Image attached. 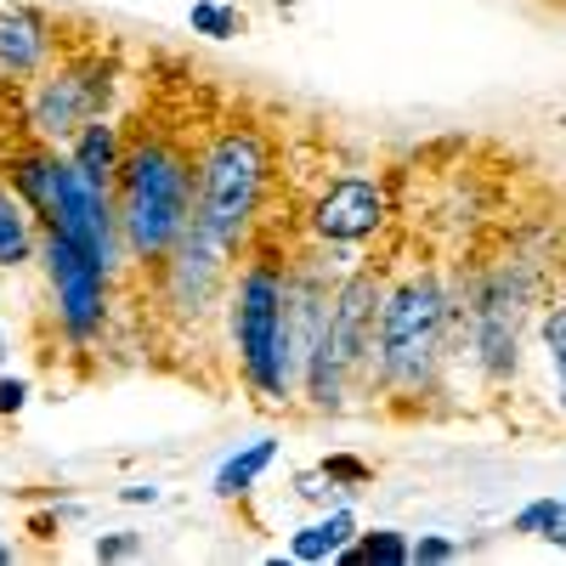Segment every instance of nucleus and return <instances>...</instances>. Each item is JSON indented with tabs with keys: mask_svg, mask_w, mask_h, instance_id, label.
<instances>
[{
	"mask_svg": "<svg viewBox=\"0 0 566 566\" xmlns=\"http://www.w3.org/2000/svg\"><path fill=\"white\" fill-rule=\"evenodd\" d=\"M193 205H199L193 159L154 130L130 136L119 159V232L142 266H159L176 250V239L193 221Z\"/></svg>",
	"mask_w": 566,
	"mask_h": 566,
	"instance_id": "obj_1",
	"label": "nucleus"
},
{
	"mask_svg": "<svg viewBox=\"0 0 566 566\" xmlns=\"http://www.w3.org/2000/svg\"><path fill=\"white\" fill-rule=\"evenodd\" d=\"M448 357V290L437 266H402L391 290H380V328L374 363L391 391H431Z\"/></svg>",
	"mask_w": 566,
	"mask_h": 566,
	"instance_id": "obj_2",
	"label": "nucleus"
},
{
	"mask_svg": "<svg viewBox=\"0 0 566 566\" xmlns=\"http://www.w3.org/2000/svg\"><path fill=\"white\" fill-rule=\"evenodd\" d=\"M380 272L374 266H357L335 283V301H328V317H323V335L306 357V397L312 408L323 413H340V397H346V380L357 368L374 363V328H380Z\"/></svg>",
	"mask_w": 566,
	"mask_h": 566,
	"instance_id": "obj_3",
	"label": "nucleus"
},
{
	"mask_svg": "<svg viewBox=\"0 0 566 566\" xmlns=\"http://www.w3.org/2000/svg\"><path fill=\"white\" fill-rule=\"evenodd\" d=\"M261 193H266V142L255 125H227L216 130V142L199 159V205H193V221L210 232L216 244L239 250L255 227V210H261Z\"/></svg>",
	"mask_w": 566,
	"mask_h": 566,
	"instance_id": "obj_4",
	"label": "nucleus"
},
{
	"mask_svg": "<svg viewBox=\"0 0 566 566\" xmlns=\"http://www.w3.org/2000/svg\"><path fill=\"white\" fill-rule=\"evenodd\" d=\"M283 290H290V261L255 255L232 290V346H239L244 380L266 402H290V380L277 368V323H283Z\"/></svg>",
	"mask_w": 566,
	"mask_h": 566,
	"instance_id": "obj_5",
	"label": "nucleus"
},
{
	"mask_svg": "<svg viewBox=\"0 0 566 566\" xmlns=\"http://www.w3.org/2000/svg\"><path fill=\"white\" fill-rule=\"evenodd\" d=\"M108 91L114 80L103 63H63L34 85L29 125L40 130V142H74L85 119H97L108 108Z\"/></svg>",
	"mask_w": 566,
	"mask_h": 566,
	"instance_id": "obj_6",
	"label": "nucleus"
},
{
	"mask_svg": "<svg viewBox=\"0 0 566 566\" xmlns=\"http://www.w3.org/2000/svg\"><path fill=\"white\" fill-rule=\"evenodd\" d=\"M45 272H52V295H57V323L69 340H91L108 317V272L80 255L63 232H45Z\"/></svg>",
	"mask_w": 566,
	"mask_h": 566,
	"instance_id": "obj_7",
	"label": "nucleus"
},
{
	"mask_svg": "<svg viewBox=\"0 0 566 566\" xmlns=\"http://www.w3.org/2000/svg\"><path fill=\"white\" fill-rule=\"evenodd\" d=\"M391 205H386V187L368 181V176H340L335 187H323L317 205H312V232L317 244H363L386 227Z\"/></svg>",
	"mask_w": 566,
	"mask_h": 566,
	"instance_id": "obj_8",
	"label": "nucleus"
},
{
	"mask_svg": "<svg viewBox=\"0 0 566 566\" xmlns=\"http://www.w3.org/2000/svg\"><path fill=\"white\" fill-rule=\"evenodd\" d=\"M52 57V23L34 7H7L0 12V69L7 74H34Z\"/></svg>",
	"mask_w": 566,
	"mask_h": 566,
	"instance_id": "obj_9",
	"label": "nucleus"
},
{
	"mask_svg": "<svg viewBox=\"0 0 566 566\" xmlns=\"http://www.w3.org/2000/svg\"><path fill=\"white\" fill-rule=\"evenodd\" d=\"M74 170L91 181V187H103V193H114L119 187V159H125V136H119V125H108L103 114L97 119H85L80 125V136H74Z\"/></svg>",
	"mask_w": 566,
	"mask_h": 566,
	"instance_id": "obj_10",
	"label": "nucleus"
},
{
	"mask_svg": "<svg viewBox=\"0 0 566 566\" xmlns=\"http://www.w3.org/2000/svg\"><path fill=\"white\" fill-rule=\"evenodd\" d=\"M352 538H357V515L352 510H328L323 522H312V527H301L290 538V560H335Z\"/></svg>",
	"mask_w": 566,
	"mask_h": 566,
	"instance_id": "obj_11",
	"label": "nucleus"
},
{
	"mask_svg": "<svg viewBox=\"0 0 566 566\" xmlns=\"http://www.w3.org/2000/svg\"><path fill=\"white\" fill-rule=\"evenodd\" d=\"M34 250V232H29V205L18 187L0 181V266H23Z\"/></svg>",
	"mask_w": 566,
	"mask_h": 566,
	"instance_id": "obj_12",
	"label": "nucleus"
},
{
	"mask_svg": "<svg viewBox=\"0 0 566 566\" xmlns=\"http://www.w3.org/2000/svg\"><path fill=\"white\" fill-rule=\"evenodd\" d=\"M277 459V442L272 437H261V442H250L244 453H232L221 470H216V493L221 499H239V493H250L261 476H266V464Z\"/></svg>",
	"mask_w": 566,
	"mask_h": 566,
	"instance_id": "obj_13",
	"label": "nucleus"
},
{
	"mask_svg": "<svg viewBox=\"0 0 566 566\" xmlns=\"http://www.w3.org/2000/svg\"><path fill=\"white\" fill-rule=\"evenodd\" d=\"M538 340H544V357L555 368V386H560V413H566V301H549L538 312Z\"/></svg>",
	"mask_w": 566,
	"mask_h": 566,
	"instance_id": "obj_14",
	"label": "nucleus"
},
{
	"mask_svg": "<svg viewBox=\"0 0 566 566\" xmlns=\"http://www.w3.org/2000/svg\"><path fill=\"white\" fill-rule=\"evenodd\" d=\"M335 560H380V566H408V538L391 533V527H374L363 538H352Z\"/></svg>",
	"mask_w": 566,
	"mask_h": 566,
	"instance_id": "obj_15",
	"label": "nucleus"
},
{
	"mask_svg": "<svg viewBox=\"0 0 566 566\" xmlns=\"http://www.w3.org/2000/svg\"><path fill=\"white\" fill-rule=\"evenodd\" d=\"M187 23H193V34H210V40H232V34H244V12H239V7H221V0H193Z\"/></svg>",
	"mask_w": 566,
	"mask_h": 566,
	"instance_id": "obj_16",
	"label": "nucleus"
},
{
	"mask_svg": "<svg viewBox=\"0 0 566 566\" xmlns=\"http://www.w3.org/2000/svg\"><path fill=\"white\" fill-rule=\"evenodd\" d=\"M566 515V499H538V504H527L522 515H515V533H527V538H544L555 522Z\"/></svg>",
	"mask_w": 566,
	"mask_h": 566,
	"instance_id": "obj_17",
	"label": "nucleus"
},
{
	"mask_svg": "<svg viewBox=\"0 0 566 566\" xmlns=\"http://www.w3.org/2000/svg\"><path fill=\"white\" fill-rule=\"evenodd\" d=\"M453 555H459V544H453V538H419V544H408V560H413V566L453 560Z\"/></svg>",
	"mask_w": 566,
	"mask_h": 566,
	"instance_id": "obj_18",
	"label": "nucleus"
},
{
	"mask_svg": "<svg viewBox=\"0 0 566 566\" xmlns=\"http://www.w3.org/2000/svg\"><path fill=\"white\" fill-rule=\"evenodd\" d=\"M142 549V538L136 533H114V538H97V560H125V555H136Z\"/></svg>",
	"mask_w": 566,
	"mask_h": 566,
	"instance_id": "obj_19",
	"label": "nucleus"
},
{
	"mask_svg": "<svg viewBox=\"0 0 566 566\" xmlns=\"http://www.w3.org/2000/svg\"><path fill=\"white\" fill-rule=\"evenodd\" d=\"M323 476L328 482H368V464H357V459H323Z\"/></svg>",
	"mask_w": 566,
	"mask_h": 566,
	"instance_id": "obj_20",
	"label": "nucleus"
},
{
	"mask_svg": "<svg viewBox=\"0 0 566 566\" xmlns=\"http://www.w3.org/2000/svg\"><path fill=\"white\" fill-rule=\"evenodd\" d=\"M23 408V380H0V413H18Z\"/></svg>",
	"mask_w": 566,
	"mask_h": 566,
	"instance_id": "obj_21",
	"label": "nucleus"
},
{
	"mask_svg": "<svg viewBox=\"0 0 566 566\" xmlns=\"http://www.w3.org/2000/svg\"><path fill=\"white\" fill-rule=\"evenodd\" d=\"M119 499H125V504H154V499H159V488H142V482H136V488H125Z\"/></svg>",
	"mask_w": 566,
	"mask_h": 566,
	"instance_id": "obj_22",
	"label": "nucleus"
},
{
	"mask_svg": "<svg viewBox=\"0 0 566 566\" xmlns=\"http://www.w3.org/2000/svg\"><path fill=\"white\" fill-rule=\"evenodd\" d=\"M544 538H549V544H555V549H566V515H560V522H555V527H549V533H544Z\"/></svg>",
	"mask_w": 566,
	"mask_h": 566,
	"instance_id": "obj_23",
	"label": "nucleus"
},
{
	"mask_svg": "<svg viewBox=\"0 0 566 566\" xmlns=\"http://www.w3.org/2000/svg\"><path fill=\"white\" fill-rule=\"evenodd\" d=\"M12 560V544H0V566H7Z\"/></svg>",
	"mask_w": 566,
	"mask_h": 566,
	"instance_id": "obj_24",
	"label": "nucleus"
},
{
	"mask_svg": "<svg viewBox=\"0 0 566 566\" xmlns=\"http://www.w3.org/2000/svg\"><path fill=\"white\" fill-rule=\"evenodd\" d=\"M0 363H7V335H0Z\"/></svg>",
	"mask_w": 566,
	"mask_h": 566,
	"instance_id": "obj_25",
	"label": "nucleus"
}]
</instances>
